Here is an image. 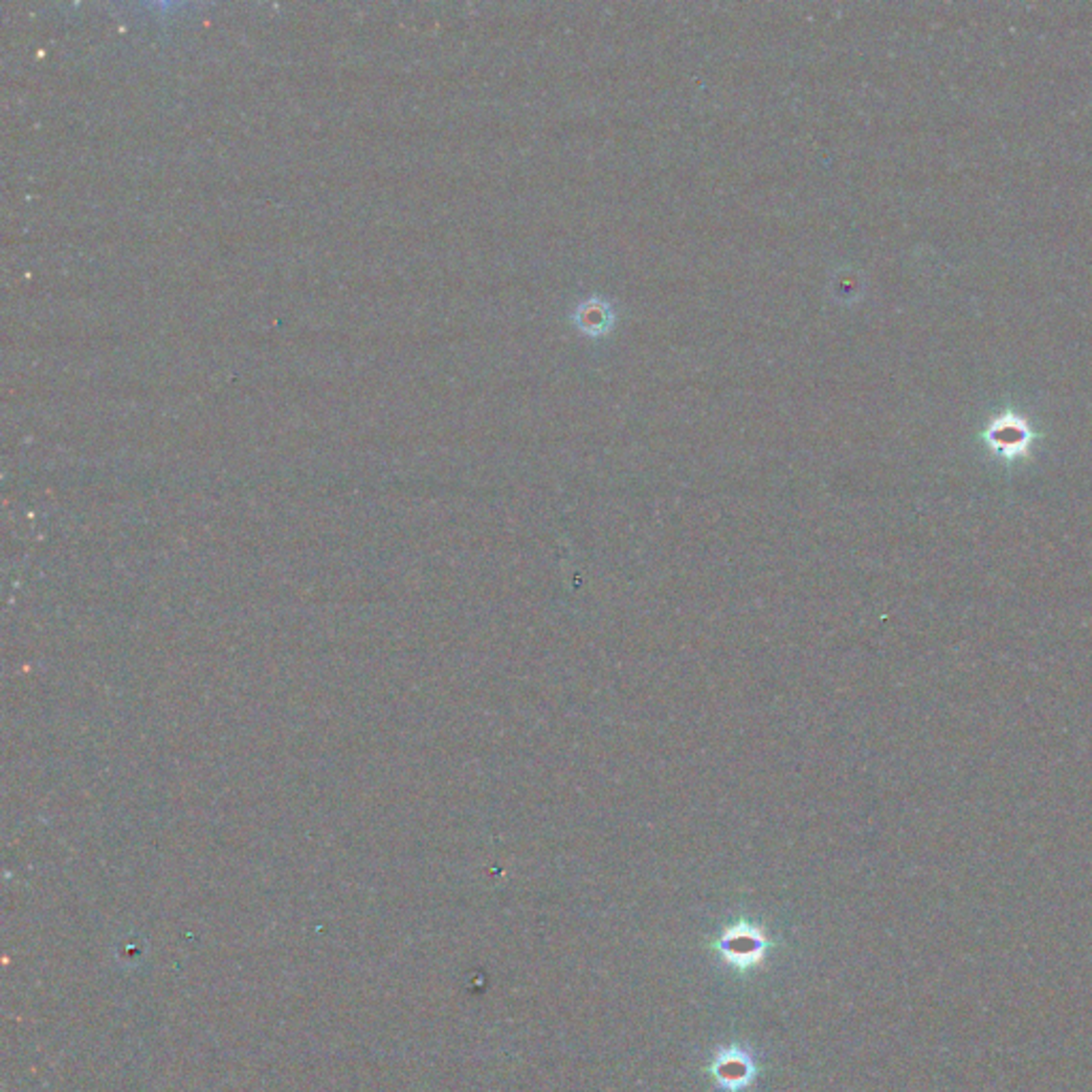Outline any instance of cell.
I'll list each match as a JSON object with an SVG mask.
<instances>
[{"label":"cell","mask_w":1092,"mask_h":1092,"mask_svg":"<svg viewBox=\"0 0 1092 1092\" xmlns=\"http://www.w3.org/2000/svg\"><path fill=\"white\" fill-rule=\"evenodd\" d=\"M725 947H727V958H743V965L745 960H751L755 963L758 956H762V939L751 932V935H736V937H727L725 941Z\"/></svg>","instance_id":"cell-1"}]
</instances>
